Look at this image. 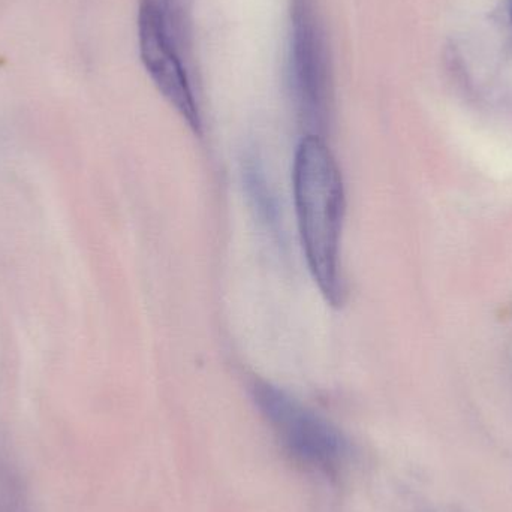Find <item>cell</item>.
Instances as JSON below:
<instances>
[{"mask_svg": "<svg viewBox=\"0 0 512 512\" xmlns=\"http://www.w3.org/2000/svg\"><path fill=\"white\" fill-rule=\"evenodd\" d=\"M292 188L310 273L325 300L331 306H340L345 298L340 268L345 186L336 158L319 135H306L298 144Z\"/></svg>", "mask_w": 512, "mask_h": 512, "instance_id": "cell-1", "label": "cell"}, {"mask_svg": "<svg viewBox=\"0 0 512 512\" xmlns=\"http://www.w3.org/2000/svg\"><path fill=\"white\" fill-rule=\"evenodd\" d=\"M140 54L161 95L195 134L203 119L191 72L192 32L189 0H140Z\"/></svg>", "mask_w": 512, "mask_h": 512, "instance_id": "cell-2", "label": "cell"}, {"mask_svg": "<svg viewBox=\"0 0 512 512\" xmlns=\"http://www.w3.org/2000/svg\"><path fill=\"white\" fill-rule=\"evenodd\" d=\"M252 397L292 463L334 477L348 459V442L330 421L270 382L255 381Z\"/></svg>", "mask_w": 512, "mask_h": 512, "instance_id": "cell-3", "label": "cell"}, {"mask_svg": "<svg viewBox=\"0 0 512 512\" xmlns=\"http://www.w3.org/2000/svg\"><path fill=\"white\" fill-rule=\"evenodd\" d=\"M315 29L300 21L295 30L294 42V93L298 113L307 135H319L324 131L328 114L327 69L324 65Z\"/></svg>", "mask_w": 512, "mask_h": 512, "instance_id": "cell-4", "label": "cell"}, {"mask_svg": "<svg viewBox=\"0 0 512 512\" xmlns=\"http://www.w3.org/2000/svg\"><path fill=\"white\" fill-rule=\"evenodd\" d=\"M510 17H511V21H512V0H510Z\"/></svg>", "mask_w": 512, "mask_h": 512, "instance_id": "cell-5", "label": "cell"}]
</instances>
